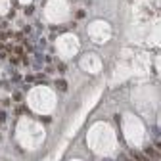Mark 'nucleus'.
Listing matches in <instances>:
<instances>
[{"mask_svg": "<svg viewBox=\"0 0 161 161\" xmlns=\"http://www.w3.org/2000/svg\"><path fill=\"white\" fill-rule=\"evenodd\" d=\"M56 86L60 88V90H65V88H67V83H65L63 79H62V80H58V83H56Z\"/></svg>", "mask_w": 161, "mask_h": 161, "instance_id": "nucleus-3", "label": "nucleus"}, {"mask_svg": "<svg viewBox=\"0 0 161 161\" xmlns=\"http://www.w3.org/2000/svg\"><path fill=\"white\" fill-rule=\"evenodd\" d=\"M4 117H6V115H4V111H0V123H4Z\"/></svg>", "mask_w": 161, "mask_h": 161, "instance_id": "nucleus-5", "label": "nucleus"}, {"mask_svg": "<svg viewBox=\"0 0 161 161\" xmlns=\"http://www.w3.org/2000/svg\"><path fill=\"white\" fill-rule=\"evenodd\" d=\"M131 161H134V159H132V157H131Z\"/></svg>", "mask_w": 161, "mask_h": 161, "instance_id": "nucleus-8", "label": "nucleus"}, {"mask_svg": "<svg viewBox=\"0 0 161 161\" xmlns=\"http://www.w3.org/2000/svg\"><path fill=\"white\" fill-rule=\"evenodd\" d=\"M131 157H132L134 161H154V159H150L146 154H140V152H132V154H131Z\"/></svg>", "mask_w": 161, "mask_h": 161, "instance_id": "nucleus-2", "label": "nucleus"}, {"mask_svg": "<svg viewBox=\"0 0 161 161\" xmlns=\"http://www.w3.org/2000/svg\"><path fill=\"white\" fill-rule=\"evenodd\" d=\"M157 150H161V142H157Z\"/></svg>", "mask_w": 161, "mask_h": 161, "instance_id": "nucleus-6", "label": "nucleus"}, {"mask_svg": "<svg viewBox=\"0 0 161 161\" xmlns=\"http://www.w3.org/2000/svg\"><path fill=\"white\" fill-rule=\"evenodd\" d=\"M152 132L155 134V138H161V131H159V129H155V126H154V129H152Z\"/></svg>", "mask_w": 161, "mask_h": 161, "instance_id": "nucleus-4", "label": "nucleus"}, {"mask_svg": "<svg viewBox=\"0 0 161 161\" xmlns=\"http://www.w3.org/2000/svg\"><path fill=\"white\" fill-rule=\"evenodd\" d=\"M102 161H113V159H108V157H106V159H102Z\"/></svg>", "mask_w": 161, "mask_h": 161, "instance_id": "nucleus-7", "label": "nucleus"}, {"mask_svg": "<svg viewBox=\"0 0 161 161\" xmlns=\"http://www.w3.org/2000/svg\"><path fill=\"white\" fill-rule=\"evenodd\" d=\"M144 154H146L150 159H154V161H155V159H159V152H157L155 148H152V146H148V148L144 150Z\"/></svg>", "mask_w": 161, "mask_h": 161, "instance_id": "nucleus-1", "label": "nucleus"}]
</instances>
